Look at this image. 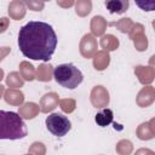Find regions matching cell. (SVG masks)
<instances>
[{"label":"cell","instance_id":"cell-2","mask_svg":"<svg viewBox=\"0 0 155 155\" xmlns=\"http://www.w3.org/2000/svg\"><path fill=\"white\" fill-rule=\"evenodd\" d=\"M27 125L18 113L0 110V139L17 140L27 137Z\"/></svg>","mask_w":155,"mask_h":155},{"label":"cell","instance_id":"cell-5","mask_svg":"<svg viewBox=\"0 0 155 155\" xmlns=\"http://www.w3.org/2000/svg\"><path fill=\"white\" fill-rule=\"evenodd\" d=\"M144 29H145V28H144L143 24H140V23H134L133 27H132V29H131L130 33H128V36H130V39L133 41V45H134L136 50L139 51V52L145 51V50L148 48V45H149L148 38H147V35H145V33H144Z\"/></svg>","mask_w":155,"mask_h":155},{"label":"cell","instance_id":"cell-14","mask_svg":"<svg viewBox=\"0 0 155 155\" xmlns=\"http://www.w3.org/2000/svg\"><path fill=\"white\" fill-rule=\"evenodd\" d=\"M2 98L5 102L10 105L15 107H21L24 103V93L21 90H15V88H7L4 92Z\"/></svg>","mask_w":155,"mask_h":155},{"label":"cell","instance_id":"cell-26","mask_svg":"<svg viewBox=\"0 0 155 155\" xmlns=\"http://www.w3.org/2000/svg\"><path fill=\"white\" fill-rule=\"evenodd\" d=\"M58 105H59V108L62 109L63 113L70 114L76 108V101L74 98H62V99H59Z\"/></svg>","mask_w":155,"mask_h":155},{"label":"cell","instance_id":"cell-29","mask_svg":"<svg viewBox=\"0 0 155 155\" xmlns=\"http://www.w3.org/2000/svg\"><path fill=\"white\" fill-rule=\"evenodd\" d=\"M8 25H10V19L7 17H1L0 18V34L5 33L8 28Z\"/></svg>","mask_w":155,"mask_h":155},{"label":"cell","instance_id":"cell-1","mask_svg":"<svg viewBox=\"0 0 155 155\" xmlns=\"http://www.w3.org/2000/svg\"><path fill=\"white\" fill-rule=\"evenodd\" d=\"M57 35L52 25L41 21H30L19 29L18 47L24 57L47 62L57 47Z\"/></svg>","mask_w":155,"mask_h":155},{"label":"cell","instance_id":"cell-21","mask_svg":"<svg viewBox=\"0 0 155 155\" xmlns=\"http://www.w3.org/2000/svg\"><path fill=\"white\" fill-rule=\"evenodd\" d=\"M113 119H114V114H113V110L109 109V108H103L99 113L96 114L94 116V121L98 126L101 127H107L109 126L111 122H113Z\"/></svg>","mask_w":155,"mask_h":155},{"label":"cell","instance_id":"cell-19","mask_svg":"<svg viewBox=\"0 0 155 155\" xmlns=\"http://www.w3.org/2000/svg\"><path fill=\"white\" fill-rule=\"evenodd\" d=\"M101 47L103 48V51L110 52V51H115L119 48L120 46V41L119 39L113 35V34H104L103 36H101V41H99Z\"/></svg>","mask_w":155,"mask_h":155},{"label":"cell","instance_id":"cell-6","mask_svg":"<svg viewBox=\"0 0 155 155\" xmlns=\"http://www.w3.org/2000/svg\"><path fill=\"white\" fill-rule=\"evenodd\" d=\"M90 101H91V104H92L94 108H98V109L107 108V107L109 105V102H110L109 91H108L104 86L97 85V86H94V87L91 90Z\"/></svg>","mask_w":155,"mask_h":155},{"label":"cell","instance_id":"cell-8","mask_svg":"<svg viewBox=\"0 0 155 155\" xmlns=\"http://www.w3.org/2000/svg\"><path fill=\"white\" fill-rule=\"evenodd\" d=\"M134 75L137 76L138 81L142 85L148 86L154 81L155 70H154L153 65H136L134 67Z\"/></svg>","mask_w":155,"mask_h":155},{"label":"cell","instance_id":"cell-36","mask_svg":"<svg viewBox=\"0 0 155 155\" xmlns=\"http://www.w3.org/2000/svg\"><path fill=\"white\" fill-rule=\"evenodd\" d=\"M24 155H30V154H24Z\"/></svg>","mask_w":155,"mask_h":155},{"label":"cell","instance_id":"cell-30","mask_svg":"<svg viewBox=\"0 0 155 155\" xmlns=\"http://www.w3.org/2000/svg\"><path fill=\"white\" fill-rule=\"evenodd\" d=\"M137 5L143 11H153L154 10V6H155V4L153 1H150V2H137Z\"/></svg>","mask_w":155,"mask_h":155},{"label":"cell","instance_id":"cell-16","mask_svg":"<svg viewBox=\"0 0 155 155\" xmlns=\"http://www.w3.org/2000/svg\"><path fill=\"white\" fill-rule=\"evenodd\" d=\"M92 59H93V68L98 71L107 69L110 64V54L109 52L103 51V50L97 51L96 54L92 57Z\"/></svg>","mask_w":155,"mask_h":155},{"label":"cell","instance_id":"cell-12","mask_svg":"<svg viewBox=\"0 0 155 155\" xmlns=\"http://www.w3.org/2000/svg\"><path fill=\"white\" fill-rule=\"evenodd\" d=\"M136 134L140 140H150L155 137V126H154V119L147 122H142L137 130Z\"/></svg>","mask_w":155,"mask_h":155},{"label":"cell","instance_id":"cell-13","mask_svg":"<svg viewBox=\"0 0 155 155\" xmlns=\"http://www.w3.org/2000/svg\"><path fill=\"white\" fill-rule=\"evenodd\" d=\"M39 113H40V107L34 102H27L23 103L21 107H18V115L25 120H31L36 117Z\"/></svg>","mask_w":155,"mask_h":155},{"label":"cell","instance_id":"cell-25","mask_svg":"<svg viewBox=\"0 0 155 155\" xmlns=\"http://www.w3.org/2000/svg\"><path fill=\"white\" fill-rule=\"evenodd\" d=\"M110 24L114 25V27H116V29H119L121 33L128 34L134 23H133V21H132L131 18L126 17V18H120L119 21H116V22H114V23H110Z\"/></svg>","mask_w":155,"mask_h":155},{"label":"cell","instance_id":"cell-18","mask_svg":"<svg viewBox=\"0 0 155 155\" xmlns=\"http://www.w3.org/2000/svg\"><path fill=\"white\" fill-rule=\"evenodd\" d=\"M104 5L111 15H114V13L121 15L127 11L130 2H128V0H109V1H105Z\"/></svg>","mask_w":155,"mask_h":155},{"label":"cell","instance_id":"cell-23","mask_svg":"<svg viewBox=\"0 0 155 155\" xmlns=\"http://www.w3.org/2000/svg\"><path fill=\"white\" fill-rule=\"evenodd\" d=\"M75 12L79 17H86L92 11V1L91 0H78L75 4Z\"/></svg>","mask_w":155,"mask_h":155},{"label":"cell","instance_id":"cell-28","mask_svg":"<svg viewBox=\"0 0 155 155\" xmlns=\"http://www.w3.org/2000/svg\"><path fill=\"white\" fill-rule=\"evenodd\" d=\"M24 4H25V7H28L31 11H35V12L41 11L45 7V2L38 1V0H27V1H24Z\"/></svg>","mask_w":155,"mask_h":155},{"label":"cell","instance_id":"cell-15","mask_svg":"<svg viewBox=\"0 0 155 155\" xmlns=\"http://www.w3.org/2000/svg\"><path fill=\"white\" fill-rule=\"evenodd\" d=\"M108 27L107 19L103 16H94L91 19L90 23V29H91V34L96 38V36H103L105 33V29Z\"/></svg>","mask_w":155,"mask_h":155},{"label":"cell","instance_id":"cell-22","mask_svg":"<svg viewBox=\"0 0 155 155\" xmlns=\"http://www.w3.org/2000/svg\"><path fill=\"white\" fill-rule=\"evenodd\" d=\"M5 82L8 86V88H15V90H19L24 85V80L21 78L18 71L8 73V75L5 78Z\"/></svg>","mask_w":155,"mask_h":155},{"label":"cell","instance_id":"cell-4","mask_svg":"<svg viewBox=\"0 0 155 155\" xmlns=\"http://www.w3.org/2000/svg\"><path fill=\"white\" fill-rule=\"evenodd\" d=\"M45 124H46V128L48 130V132H51L56 137L65 136L71 128L70 120L67 116H64L62 114H58V113L50 114L46 117Z\"/></svg>","mask_w":155,"mask_h":155},{"label":"cell","instance_id":"cell-33","mask_svg":"<svg viewBox=\"0 0 155 155\" xmlns=\"http://www.w3.org/2000/svg\"><path fill=\"white\" fill-rule=\"evenodd\" d=\"M75 2L74 1H57V5L58 6H62V7H70V6H73Z\"/></svg>","mask_w":155,"mask_h":155},{"label":"cell","instance_id":"cell-3","mask_svg":"<svg viewBox=\"0 0 155 155\" xmlns=\"http://www.w3.org/2000/svg\"><path fill=\"white\" fill-rule=\"evenodd\" d=\"M53 79L62 87L68 90L76 88L84 80V75L79 68H76L71 63L59 64L53 69Z\"/></svg>","mask_w":155,"mask_h":155},{"label":"cell","instance_id":"cell-11","mask_svg":"<svg viewBox=\"0 0 155 155\" xmlns=\"http://www.w3.org/2000/svg\"><path fill=\"white\" fill-rule=\"evenodd\" d=\"M7 13L10 16L11 19H15V21H21L24 18L25 13H27V7H25V4L23 1H19V0H13L8 4V10H7Z\"/></svg>","mask_w":155,"mask_h":155},{"label":"cell","instance_id":"cell-31","mask_svg":"<svg viewBox=\"0 0 155 155\" xmlns=\"http://www.w3.org/2000/svg\"><path fill=\"white\" fill-rule=\"evenodd\" d=\"M134 155H155V153L148 148H139L138 150H136Z\"/></svg>","mask_w":155,"mask_h":155},{"label":"cell","instance_id":"cell-20","mask_svg":"<svg viewBox=\"0 0 155 155\" xmlns=\"http://www.w3.org/2000/svg\"><path fill=\"white\" fill-rule=\"evenodd\" d=\"M19 75L24 81H33L35 80V75H36V70L34 68V65L31 63H29L28 61H23L19 63Z\"/></svg>","mask_w":155,"mask_h":155},{"label":"cell","instance_id":"cell-27","mask_svg":"<svg viewBox=\"0 0 155 155\" xmlns=\"http://www.w3.org/2000/svg\"><path fill=\"white\" fill-rule=\"evenodd\" d=\"M28 154H30V155H46V147L41 142H34L29 147Z\"/></svg>","mask_w":155,"mask_h":155},{"label":"cell","instance_id":"cell-9","mask_svg":"<svg viewBox=\"0 0 155 155\" xmlns=\"http://www.w3.org/2000/svg\"><path fill=\"white\" fill-rule=\"evenodd\" d=\"M155 101V88L151 85L144 86L136 97V103L140 108H147L151 105Z\"/></svg>","mask_w":155,"mask_h":155},{"label":"cell","instance_id":"cell-34","mask_svg":"<svg viewBox=\"0 0 155 155\" xmlns=\"http://www.w3.org/2000/svg\"><path fill=\"white\" fill-rule=\"evenodd\" d=\"M4 92H5V87L0 84V99L2 98V96H4Z\"/></svg>","mask_w":155,"mask_h":155},{"label":"cell","instance_id":"cell-17","mask_svg":"<svg viewBox=\"0 0 155 155\" xmlns=\"http://www.w3.org/2000/svg\"><path fill=\"white\" fill-rule=\"evenodd\" d=\"M53 65L50 63H41L36 69L35 79L41 82H48L53 79Z\"/></svg>","mask_w":155,"mask_h":155},{"label":"cell","instance_id":"cell-24","mask_svg":"<svg viewBox=\"0 0 155 155\" xmlns=\"http://www.w3.org/2000/svg\"><path fill=\"white\" fill-rule=\"evenodd\" d=\"M115 151L119 155H131L133 151V144L128 139H120L115 145Z\"/></svg>","mask_w":155,"mask_h":155},{"label":"cell","instance_id":"cell-35","mask_svg":"<svg viewBox=\"0 0 155 155\" xmlns=\"http://www.w3.org/2000/svg\"><path fill=\"white\" fill-rule=\"evenodd\" d=\"M4 75H5V74H4V70H2L1 68H0V81H1L2 79H4Z\"/></svg>","mask_w":155,"mask_h":155},{"label":"cell","instance_id":"cell-10","mask_svg":"<svg viewBox=\"0 0 155 155\" xmlns=\"http://www.w3.org/2000/svg\"><path fill=\"white\" fill-rule=\"evenodd\" d=\"M59 96L58 93L56 92H48V93H45L41 99H40V103H39V107H40V111L41 113H50L52 110H54L57 107H58V102H59Z\"/></svg>","mask_w":155,"mask_h":155},{"label":"cell","instance_id":"cell-7","mask_svg":"<svg viewBox=\"0 0 155 155\" xmlns=\"http://www.w3.org/2000/svg\"><path fill=\"white\" fill-rule=\"evenodd\" d=\"M97 47H98L97 40H96V38L92 34H85L81 38L80 44H79L80 54L84 58H86V59H90V58H92L96 54Z\"/></svg>","mask_w":155,"mask_h":155},{"label":"cell","instance_id":"cell-32","mask_svg":"<svg viewBox=\"0 0 155 155\" xmlns=\"http://www.w3.org/2000/svg\"><path fill=\"white\" fill-rule=\"evenodd\" d=\"M10 52H11V47H8V46L0 47V62H1L5 57H7V56L10 54Z\"/></svg>","mask_w":155,"mask_h":155}]
</instances>
